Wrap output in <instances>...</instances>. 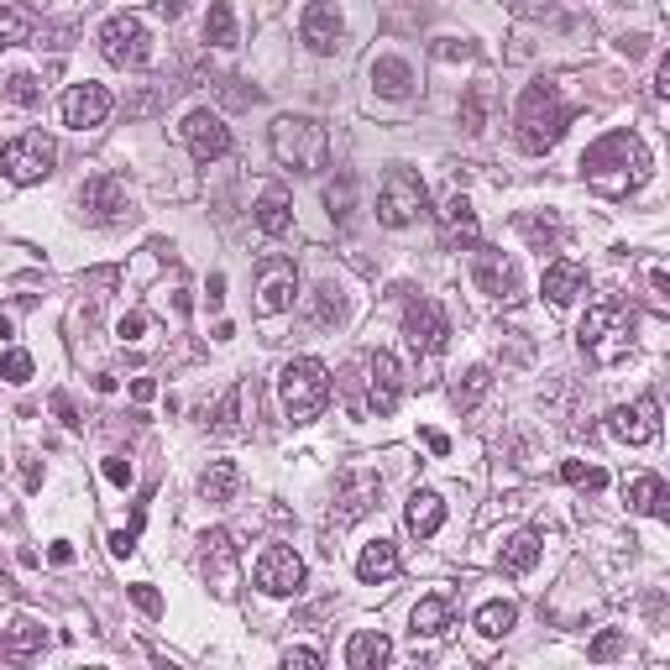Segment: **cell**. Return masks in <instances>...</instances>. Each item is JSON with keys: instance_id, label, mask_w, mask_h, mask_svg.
<instances>
[{"instance_id": "obj_8", "label": "cell", "mask_w": 670, "mask_h": 670, "mask_svg": "<svg viewBox=\"0 0 670 670\" xmlns=\"http://www.w3.org/2000/svg\"><path fill=\"white\" fill-rule=\"evenodd\" d=\"M100 53H105V63H116V69H142V63L153 59L147 21L132 17V11H116V17L100 27Z\"/></svg>"}, {"instance_id": "obj_57", "label": "cell", "mask_w": 670, "mask_h": 670, "mask_svg": "<svg viewBox=\"0 0 670 670\" xmlns=\"http://www.w3.org/2000/svg\"><path fill=\"white\" fill-rule=\"evenodd\" d=\"M655 95H670V59H660V69H655Z\"/></svg>"}, {"instance_id": "obj_60", "label": "cell", "mask_w": 670, "mask_h": 670, "mask_svg": "<svg viewBox=\"0 0 670 670\" xmlns=\"http://www.w3.org/2000/svg\"><path fill=\"white\" fill-rule=\"evenodd\" d=\"M27 488H32V493L42 488V467H38V461H27Z\"/></svg>"}, {"instance_id": "obj_18", "label": "cell", "mask_w": 670, "mask_h": 670, "mask_svg": "<svg viewBox=\"0 0 670 670\" xmlns=\"http://www.w3.org/2000/svg\"><path fill=\"white\" fill-rule=\"evenodd\" d=\"M608 430L624 440V446H650L660 435V404L655 398H639V404H618L608 415Z\"/></svg>"}, {"instance_id": "obj_45", "label": "cell", "mask_w": 670, "mask_h": 670, "mask_svg": "<svg viewBox=\"0 0 670 670\" xmlns=\"http://www.w3.org/2000/svg\"><path fill=\"white\" fill-rule=\"evenodd\" d=\"M0 377H6V383H17V388H21V383H32V356H27V352H6V356H0Z\"/></svg>"}, {"instance_id": "obj_28", "label": "cell", "mask_w": 670, "mask_h": 670, "mask_svg": "<svg viewBox=\"0 0 670 670\" xmlns=\"http://www.w3.org/2000/svg\"><path fill=\"white\" fill-rule=\"evenodd\" d=\"M373 90L383 100H409L415 95V69L404 59H373Z\"/></svg>"}, {"instance_id": "obj_33", "label": "cell", "mask_w": 670, "mask_h": 670, "mask_svg": "<svg viewBox=\"0 0 670 670\" xmlns=\"http://www.w3.org/2000/svg\"><path fill=\"white\" fill-rule=\"evenodd\" d=\"M42 624H32V618H17L11 629H6V639H0V660H32V655L42 650Z\"/></svg>"}, {"instance_id": "obj_43", "label": "cell", "mask_w": 670, "mask_h": 670, "mask_svg": "<svg viewBox=\"0 0 670 670\" xmlns=\"http://www.w3.org/2000/svg\"><path fill=\"white\" fill-rule=\"evenodd\" d=\"M561 477H566L572 488H587V493H603V488H608V472H603V467H587V461H566Z\"/></svg>"}, {"instance_id": "obj_35", "label": "cell", "mask_w": 670, "mask_h": 670, "mask_svg": "<svg viewBox=\"0 0 670 670\" xmlns=\"http://www.w3.org/2000/svg\"><path fill=\"white\" fill-rule=\"evenodd\" d=\"M513 624H519V608H513L509 597H498V603H482V608H477V634H482V639H503Z\"/></svg>"}, {"instance_id": "obj_30", "label": "cell", "mask_w": 670, "mask_h": 670, "mask_svg": "<svg viewBox=\"0 0 670 670\" xmlns=\"http://www.w3.org/2000/svg\"><path fill=\"white\" fill-rule=\"evenodd\" d=\"M394 572H398V545H394V540H373L367 551L356 555V576H362L367 587H377V582H388Z\"/></svg>"}, {"instance_id": "obj_22", "label": "cell", "mask_w": 670, "mask_h": 670, "mask_svg": "<svg viewBox=\"0 0 670 670\" xmlns=\"http://www.w3.org/2000/svg\"><path fill=\"white\" fill-rule=\"evenodd\" d=\"M576 294H587V268L572 262V257H555L545 262V299H551L555 310H566Z\"/></svg>"}, {"instance_id": "obj_10", "label": "cell", "mask_w": 670, "mask_h": 670, "mask_svg": "<svg viewBox=\"0 0 670 670\" xmlns=\"http://www.w3.org/2000/svg\"><path fill=\"white\" fill-rule=\"evenodd\" d=\"M404 335H409V346L425 356H440L446 352V341H451V320H446V310L435 304V299H409L404 304Z\"/></svg>"}, {"instance_id": "obj_40", "label": "cell", "mask_w": 670, "mask_h": 670, "mask_svg": "<svg viewBox=\"0 0 670 670\" xmlns=\"http://www.w3.org/2000/svg\"><path fill=\"white\" fill-rule=\"evenodd\" d=\"M352 199H356V178L352 174H335V184H325V205H331L335 226H346V220H352Z\"/></svg>"}, {"instance_id": "obj_20", "label": "cell", "mask_w": 670, "mask_h": 670, "mask_svg": "<svg viewBox=\"0 0 670 670\" xmlns=\"http://www.w3.org/2000/svg\"><path fill=\"white\" fill-rule=\"evenodd\" d=\"M440 241L451 247V252H472L477 241V210L467 195H451L446 205H440Z\"/></svg>"}, {"instance_id": "obj_51", "label": "cell", "mask_w": 670, "mask_h": 670, "mask_svg": "<svg viewBox=\"0 0 670 670\" xmlns=\"http://www.w3.org/2000/svg\"><path fill=\"white\" fill-rule=\"evenodd\" d=\"M147 331V310H132V315H121V341H142Z\"/></svg>"}, {"instance_id": "obj_52", "label": "cell", "mask_w": 670, "mask_h": 670, "mask_svg": "<svg viewBox=\"0 0 670 670\" xmlns=\"http://www.w3.org/2000/svg\"><path fill=\"white\" fill-rule=\"evenodd\" d=\"M53 415H59L69 430H80V425H84V419L74 415V398H69V394H53Z\"/></svg>"}, {"instance_id": "obj_42", "label": "cell", "mask_w": 670, "mask_h": 670, "mask_svg": "<svg viewBox=\"0 0 670 670\" xmlns=\"http://www.w3.org/2000/svg\"><path fill=\"white\" fill-rule=\"evenodd\" d=\"M341 315H346L341 289H335V283H320V289H315V325H320V331H325V325H341Z\"/></svg>"}, {"instance_id": "obj_34", "label": "cell", "mask_w": 670, "mask_h": 670, "mask_svg": "<svg viewBox=\"0 0 670 670\" xmlns=\"http://www.w3.org/2000/svg\"><path fill=\"white\" fill-rule=\"evenodd\" d=\"M205 42L210 48H237V11H231V0H210V11H205Z\"/></svg>"}, {"instance_id": "obj_41", "label": "cell", "mask_w": 670, "mask_h": 670, "mask_svg": "<svg viewBox=\"0 0 670 670\" xmlns=\"http://www.w3.org/2000/svg\"><path fill=\"white\" fill-rule=\"evenodd\" d=\"M488 105H493V90H488V84H472V90H467V100H461V126H467L472 137L488 126Z\"/></svg>"}, {"instance_id": "obj_11", "label": "cell", "mask_w": 670, "mask_h": 670, "mask_svg": "<svg viewBox=\"0 0 670 670\" xmlns=\"http://www.w3.org/2000/svg\"><path fill=\"white\" fill-rule=\"evenodd\" d=\"M294 299H299L294 257H268L257 268V315H283V310H294Z\"/></svg>"}, {"instance_id": "obj_38", "label": "cell", "mask_w": 670, "mask_h": 670, "mask_svg": "<svg viewBox=\"0 0 670 670\" xmlns=\"http://www.w3.org/2000/svg\"><path fill=\"white\" fill-rule=\"evenodd\" d=\"M0 95L11 100V105H21V111H32V105H42V80L38 74H27V69H17V74H6Z\"/></svg>"}, {"instance_id": "obj_13", "label": "cell", "mask_w": 670, "mask_h": 670, "mask_svg": "<svg viewBox=\"0 0 670 670\" xmlns=\"http://www.w3.org/2000/svg\"><path fill=\"white\" fill-rule=\"evenodd\" d=\"M178 137H184V147L195 153V163H220L226 153H231V126L216 116V111H189L184 116V126H178Z\"/></svg>"}, {"instance_id": "obj_55", "label": "cell", "mask_w": 670, "mask_h": 670, "mask_svg": "<svg viewBox=\"0 0 670 670\" xmlns=\"http://www.w3.org/2000/svg\"><path fill=\"white\" fill-rule=\"evenodd\" d=\"M132 398H137V404H153V398H158V383H153V377H137V383H132Z\"/></svg>"}, {"instance_id": "obj_37", "label": "cell", "mask_w": 670, "mask_h": 670, "mask_svg": "<svg viewBox=\"0 0 670 670\" xmlns=\"http://www.w3.org/2000/svg\"><path fill=\"white\" fill-rule=\"evenodd\" d=\"M488 388H493V367H472V373L456 383V409H461V415H472L477 404L488 398Z\"/></svg>"}, {"instance_id": "obj_27", "label": "cell", "mask_w": 670, "mask_h": 670, "mask_svg": "<svg viewBox=\"0 0 670 670\" xmlns=\"http://www.w3.org/2000/svg\"><path fill=\"white\" fill-rule=\"evenodd\" d=\"M629 509H634V513H645V519H670L666 477H655V472L629 477Z\"/></svg>"}, {"instance_id": "obj_7", "label": "cell", "mask_w": 670, "mask_h": 670, "mask_svg": "<svg viewBox=\"0 0 670 670\" xmlns=\"http://www.w3.org/2000/svg\"><path fill=\"white\" fill-rule=\"evenodd\" d=\"M53 168H59V142L48 132H21L0 147V174L11 184H42Z\"/></svg>"}, {"instance_id": "obj_19", "label": "cell", "mask_w": 670, "mask_h": 670, "mask_svg": "<svg viewBox=\"0 0 670 670\" xmlns=\"http://www.w3.org/2000/svg\"><path fill=\"white\" fill-rule=\"evenodd\" d=\"M105 116H111V90H105V84L84 80L63 95V121H69L74 132H95V126H105Z\"/></svg>"}, {"instance_id": "obj_46", "label": "cell", "mask_w": 670, "mask_h": 670, "mask_svg": "<svg viewBox=\"0 0 670 670\" xmlns=\"http://www.w3.org/2000/svg\"><path fill=\"white\" fill-rule=\"evenodd\" d=\"M613 655H624V634H618V629L597 634V639L587 645V660H597V666H603V660H613Z\"/></svg>"}, {"instance_id": "obj_59", "label": "cell", "mask_w": 670, "mask_h": 670, "mask_svg": "<svg viewBox=\"0 0 670 670\" xmlns=\"http://www.w3.org/2000/svg\"><path fill=\"white\" fill-rule=\"evenodd\" d=\"M618 48H624L629 59H645V38H624V42H618Z\"/></svg>"}, {"instance_id": "obj_16", "label": "cell", "mask_w": 670, "mask_h": 670, "mask_svg": "<svg viewBox=\"0 0 670 670\" xmlns=\"http://www.w3.org/2000/svg\"><path fill=\"white\" fill-rule=\"evenodd\" d=\"M404 398V367H398L394 352H373L367 356V404H373L377 419H388Z\"/></svg>"}, {"instance_id": "obj_21", "label": "cell", "mask_w": 670, "mask_h": 670, "mask_svg": "<svg viewBox=\"0 0 670 670\" xmlns=\"http://www.w3.org/2000/svg\"><path fill=\"white\" fill-rule=\"evenodd\" d=\"M199 545H205V551H199L205 555V576H216V592L231 597V592H237V540L226 530H210Z\"/></svg>"}, {"instance_id": "obj_25", "label": "cell", "mask_w": 670, "mask_h": 670, "mask_svg": "<svg viewBox=\"0 0 670 670\" xmlns=\"http://www.w3.org/2000/svg\"><path fill=\"white\" fill-rule=\"evenodd\" d=\"M404 524H409L415 540L440 534V524H446V498L430 493V488H415V493H409V513H404Z\"/></svg>"}, {"instance_id": "obj_6", "label": "cell", "mask_w": 670, "mask_h": 670, "mask_svg": "<svg viewBox=\"0 0 670 670\" xmlns=\"http://www.w3.org/2000/svg\"><path fill=\"white\" fill-rule=\"evenodd\" d=\"M425 210H430L425 178L409 174V168H388L383 189H377V220H383L388 231H404V226H415Z\"/></svg>"}, {"instance_id": "obj_49", "label": "cell", "mask_w": 670, "mask_h": 670, "mask_svg": "<svg viewBox=\"0 0 670 670\" xmlns=\"http://www.w3.org/2000/svg\"><path fill=\"white\" fill-rule=\"evenodd\" d=\"M472 53H477V48H472V42H461V38H440V42H435V59H440V63L472 59Z\"/></svg>"}, {"instance_id": "obj_3", "label": "cell", "mask_w": 670, "mask_h": 670, "mask_svg": "<svg viewBox=\"0 0 670 670\" xmlns=\"http://www.w3.org/2000/svg\"><path fill=\"white\" fill-rule=\"evenodd\" d=\"M634 331H639V320H634L629 304L603 299V304L587 310L582 331H576V346H582L597 367H613V362H624V356L634 352Z\"/></svg>"}, {"instance_id": "obj_12", "label": "cell", "mask_w": 670, "mask_h": 670, "mask_svg": "<svg viewBox=\"0 0 670 670\" xmlns=\"http://www.w3.org/2000/svg\"><path fill=\"white\" fill-rule=\"evenodd\" d=\"M252 582H257V592H268V597H294V592L304 587V561H299V551H289V545H268V551L257 555Z\"/></svg>"}, {"instance_id": "obj_9", "label": "cell", "mask_w": 670, "mask_h": 670, "mask_svg": "<svg viewBox=\"0 0 670 670\" xmlns=\"http://www.w3.org/2000/svg\"><path fill=\"white\" fill-rule=\"evenodd\" d=\"M383 498V477L377 472H341L331 498V530H352L356 519H367Z\"/></svg>"}, {"instance_id": "obj_31", "label": "cell", "mask_w": 670, "mask_h": 670, "mask_svg": "<svg viewBox=\"0 0 670 670\" xmlns=\"http://www.w3.org/2000/svg\"><path fill=\"white\" fill-rule=\"evenodd\" d=\"M237 482H241L237 461H210V467L199 472V498H205V503H231V498H237Z\"/></svg>"}, {"instance_id": "obj_44", "label": "cell", "mask_w": 670, "mask_h": 670, "mask_svg": "<svg viewBox=\"0 0 670 670\" xmlns=\"http://www.w3.org/2000/svg\"><path fill=\"white\" fill-rule=\"evenodd\" d=\"M126 597H132V603H137L147 618H163V592L153 587V582H132V587H126Z\"/></svg>"}, {"instance_id": "obj_14", "label": "cell", "mask_w": 670, "mask_h": 670, "mask_svg": "<svg viewBox=\"0 0 670 670\" xmlns=\"http://www.w3.org/2000/svg\"><path fill=\"white\" fill-rule=\"evenodd\" d=\"M472 278H477V289L488 299H498V304H513V299H519V268H513V257L498 252V247H482V241H477Z\"/></svg>"}, {"instance_id": "obj_39", "label": "cell", "mask_w": 670, "mask_h": 670, "mask_svg": "<svg viewBox=\"0 0 670 670\" xmlns=\"http://www.w3.org/2000/svg\"><path fill=\"white\" fill-rule=\"evenodd\" d=\"M519 231H524V241L534 252H555L561 247V226L551 216H519Z\"/></svg>"}, {"instance_id": "obj_1", "label": "cell", "mask_w": 670, "mask_h": 670, "mask_svg": "<svg viewBox=\"0 0 670 670\" xmlns=\"http://www.w3.org/2000/svg\"><path fill=\"white\" fill-rule=\"evenodd\" d=\"M582 178L597 195L624 199L650 178V153H645V142L634 137V132H608V137H597L582 153Z\"/></svg>"}, {"instance_id": "obj_23", "label": "cell", "mask_w": 670, "mask_h": 670, "mask_svg": "<svg viewBox=\"0 0 670 670\" xmlns=\"http://www.w3.org/2000/svg\"><path fill=\"white\" fill-rule=\"evenodd\" d=\"M540 555H545V540L534 530H519L513 540H503V551H498V572L503 576H530L540 566Z\"/></svg>"}, {"instance_id": "obj_50", "label": "cell", "mask_w": 670, "mask_h": 670, "mask_svg": "<svg viewBox=\"0 0 670 670\" xmlns=\"http://www.w3.org/2000/svg\"><path fill=\"white\" fill-rule=\"evenodd\" d=\"M100 472H105V482H116V488H132V461L126 456H105Z\"/></svg>"}, {"instance_id": "obj_36", "label": "cell", "mask_w": 670, "mask_h": 670, "mask_svg": "<svg viewBox=\"0 0 670 670\" xmlns=\"http://www.w3.org/2000/svg\"><path fill=\"white\" fill-rule=\"evenodd\" d=\"M247 398H252V388H247V383H237L231 394L220 398V409H216V435H241V430H247V415H241V409H247Z\"/></svg>"}, {"instance_id": "obj_2", "label": "cell", "mask_w": 670, "mask_h": 670, "mask_svg": "<svg viewBox=\"0 0 670 670\" xmlns=\"http://www.w3.org/2000/svg\"><path fill=\"white\" fill-rule=\"evenodd\" d=\"M572 105L561 100L551 80H534L524 95H519V153H530V158H545L555 142L566 137V126H572Z\"/></svg>"}, {"instance_id": "obj_26", "label": "cell", "mask_w": 670, "mask_h": 670, "mask_svg": "<svg viewBox=\"0 0 670 670\" xmlns=\"http://www.w3.org/2000/svg\"><path fill=\"white\" fill-rule=\"evenodd\" d=\"M394 660V639L383 629H362L352 634V645H346V666L352 670H383Z\"/></svg>"}, {"instance_id": "obj_32", "label": "cell", "mask_w": 670, "mask_h": 670, "mask_svg": "<svg viewBox=\"0 0 670 670\" xmlns=\"http://www.w3.org/2000/svg\"><path fill=\"white\" fill-rule=\"evenodd\" d=\"M32 27H38V17L27 0H0V48H21L32 38Z\"/></svg>"}, {"instance_id": "obj_54", "label": "cell", "mask_w": 670, "mask_h": 670, "mask_svg": "<svg viewBox=\"0 0 670 670\" xmlns=\"http://www.w3.org/2000/svg\"><path fill=\"white\" fill-rule=\"evenodd\" d=\"M48 561H53V566H74V545H69V540H53V545H48Z\"/></svg>"}, {"instance_id": "obj_56", "label": "cell", "mask_w": 670, "mask_h": 670, "mask_svg": "<svg viewBox=\"0 0 670 670\" xmlns=\"http://www.w3.org/2000/svg\"><path fill=\"white\" fill-rule=\"evenodd\" d=\"M425 446H430L435 456H451V435H440V430H425Z\"/></svg>"}, {"instance_id": "obj_47", "label": "cell", "mask_w": 670, "mask_h": 670, "mask_svg": "<svg viewBox=\"0 0 670 670\" xmlns=\"http://www.w3.org/2000/svg\"><path fill=\"white\" fill-rule=\"evenodd\" d=\"M137 534H142V509L132 513V524H126V530L111 534V555H121V561H126V555L137 551Z\"/></svg>"}, {"instance_id": "obj_24", "label": "cell", "mask_w": 670, "mask_h": 670, "mask_svg": "<svg viewBox=\"0 0 670 670\" xmlns=\"http://www.w3.org/2000/svg\"><path fill=\"white\" fill-rule=\"evenodd\" d=\"M257 231L262 237H289L294 231V205H289V189L283 184H268L262 199H257Z\"/></svg>"}, {"instance_id": "obj_17", "label": "cell", "mask_w": 670, "mask_h": 670, "mask_svg": "<svg viewBox=\"0 0 670 670\" xmlns=\"http://www.w3.org/2000/svg\"><path fill=\"white\" fill-rule=\"evenodd\" d=\"M341 32H346V17H341L335 0H310V6H304L299 38H304L310 53H335V48H341Z\"/></svg>"}, {"instance_id": "obj_61", "label": "cell", "mask_w": 670, "mask_h": 670, "mask_svg": "<svg viewBox=\"0 0 670 670\" xmlns=\"http://www.w3.org/2000/svg\"><path fill=\"white\" fill-rule=\"evenodd\" d=\"M220 299H226V278H210V304H220Z\"/></svg>"}, {"instance_id": "obj_4", "label": "cell", "mask_w": 670, "mask_h": 670, "mask_svg": "<svg viewBox=\"0 0 670 670\" xmlns=\"http://www.w3.org/2000/svg\"><path fill=\"white\" fill-rule=\"evenodd\" d=\"M278 398H283V415L294 419V425L320 419L325 415V404H331V373H325V362H315V356H294V362L278 373Z\"/></svg>"}, {"instance_id": "obj_58", "label": "cell", "mask_w": 670, "mask_h": 670, "mask_svg": "<svg viewBox=\"0 0 670 670\" xmlns=\"http://www.w3.org/2000/svg\"><path fill=\"white\" fill-rule=\"evenodd\" d=\"M650 289H655V294H670V278H666V268H650Z\"/></svg>"}, {"instance_id": "obj_15", "label": "cell", "mask_w": 670, "mask_h": 670, "mask_svg": "<svg viewBox=\"0 0 670 670\" xmlns=\"http://www.w3.org/2000/svg\"><path fill=\"white\" fill-rule=\"evenodd\" d=\"M80 210L95 226H116L126 210H132V199H126V184H121L116 174H95L80 184Z\"/></svg>"}, {"instance_id": "obj_29", "label": "cell", "mask_w": 670, "mask_h": 670, "mask_svg": "<svg viewBox=\"0 0 670 670\" xmlns=\"http://www.w3.org/2000/svg\"><path fill=\"white\" fill-rule=\"evenodd\" d=\"M451 629V597H419L415 613H409V634L415 639H435V634H446Z\"/></svg>"}, {"instance_id": "obj_5", "label": "cell", "mask_w": 670, "mask_h": 670, "mask_svg": "<svg viewBox=\"0 0 670 670\" xmlns=\"http://www.w3.org/2000/svg\"><path fill=\"white\" fill-rule=\"evenodd\" d=\"M273 158L294 174H320L331 163V132L315 116H278L273 121Z\"/></svg>"}, {"instance_id": "obj_53", "label": "cell", "mask_w": 670, "mask_h": 670, "mask_svg": "<svg viewBox=\"0 0 670 670\" xmlns=\"http://www.w3.org/2000/svg\"><path fill=\"white\" fill-rule=\"evenodd\" d=\"M283 666H289V670H294V666L315 670V666H325V655H320V650H289V655H283Z\"/></svg>"}, {"instance_id": "obj_48", "label": "cell", "mask_w": 670, "mask_h": 670, "mask_svg": "<svg viewBox=\"0 0 670 670\" xmlns=\"http://www.w3.org/2000/svg\"><path fill=\"white\" fill-rule=\"evenodd\" d=\"M220 95H226V105L247 111V105H257V100H262V90H247V80H226V84H220Z\"/></svg>"}]
</instances>
